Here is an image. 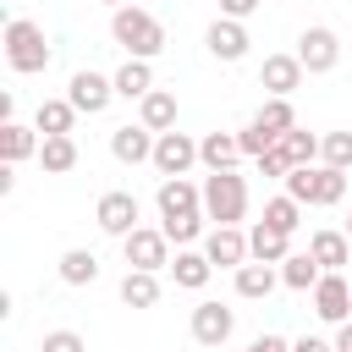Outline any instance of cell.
I'll return each mask as SVG.
<instances>
[{"label": "cell", "instance_id": "cell-36", "mask_svg": "<svg viewBox=\"0 0 352 352\" xmlns=\"http://www.w3.org/2000/svg\"><path fill=\"white\" fill-rule=\"evenodd\" d=\"M38 352H88V341H82V336H77V330H50V336H44V346H38Z\"/></svg>", "mask_w": 352, "mask_h": 352}, {"label": "cell", "instance_id": "cell-43", "mask_svg": "<svg viewBox=\"0 0 352 352\" xmlns=\"http://www.w3.org/2000/svg\"><path fill=\"white\" fill-rule=\"evenodd\" d=\"M99 6H110V11H116V6H126V0H99Z\"/></svg>", "mask_w": 352, "mask_h": 352}, {"label": "cell", "instance_id": "cell-37", "mask_svg": "<svg viewBox=\"0 0 352 352\" xmlns=\"http://www.w3.org/2000/svg\"><path fill=\"white\" fill-rule=\"evenodd\" d=\"M253 165H258V176H280V182H286V170H292V160H286L280 148H270V154H258Z\"/></svg>", "mask_w": 352, "mask_h": 352}, {"label": "cell", "instance_id": "cell-13", "mask_svg": "<svg viewBox=\"0 0 352 352\" xmlns=\"http://www.w3.org/2000/svg\"><path fill=\"white\" fill-rule=\"evenodd\" d=\"M66 99L77 104V116H99V110L116 99V77H99V72H77V77H72V88H66Z\"/></svg>", "mask_w": 352, "mask_h": 352}, {"label": "cell", "instance_id": "cell-26", "mask_svg": "<svg viewBox=\"0 0 352 352\" xmlns=\"http://www.w3.org/2000/svg\"><path fill=\"white\" fill-rule=\"evenodd\" d=\"M143 94H154V72H148V60L126 55V66L116 72V99H143Z\"/></svg>", "mask_w": 352, "mask_h": 352}, {"label": "cell", "instance_id": "cell-24", "mask_svg": "<svg viewBox=\"0 0 352 352\" xmlns=\"http://www.w3.org/2000/svg\"><path fill=\"white\" fill-rule=\"evenodd\" d=\"M308 253H314L324 270L352 264V242H346V231H314V236H308Z\"/></svg>", "mask_w": 352, "mask_h": 352}, {"label": "cell", "instance_id": "cell-10", "mask_svg": "<svg viewBox=\"0 0 352 352\" xmlns=\"http://www.w3.org/2000/svg\"><path fill=\"white\" fill-rule=\"evenodd\" d=\"M138 214H143V209H138L132 192H104V198L94 204V220H99L104 236H132V231H138Z\"/></svg>", "mask_w": 352, "mask_h": 352}, {"label": "cell", "instance_id": "cell-45", "mask_svg": "<svg viewBox=\"0 0 352 352\" xmlns=\"http://www.w3.org/2000/svg\"><path fill=\"white\" fill-rule=\"evenodd\" d=\"M126 6H138V0H126Z\"/></svg>", "mask_w": 352, "mask_h": 352}, {"label": "cell", "instance_id": "cell-11", "mask_svg": "<svg viewBox=\"0 0 352 352\" xmlns=\"http://www.w3.org/2000/svg\"><path fill=\"white\" fill-rule=\"evenodd\" d=\"M231 330H236V314L226 302H198L192 308V341L198 346H226Z\"/></svg>", "mask_w": 352, "mask_h": 352}, {"label": "cell", "instance_id": "cell-33", "mask_svg": "<svg viewBox=\"0 0 352 352\" xmlns=\"http://www.w3.org/2000/svg\"><path fill=\"white\" fill-rule=\"evenodd\" d=\"M264 220H270L275 231H297V226H302V204H297L292 192H286V198H270V204H264Z\"/></svg>", "mask_w": 352, "mask_h": 352}, {"label": "cell", "instance_id": "cell-12", "mask_svg": "<svg viewBox=\"0 0 352 352\" xmlns=\"http://www.w3.org/2000/svg\"><path fill=\"white\" fill-rule=\"evenodd\" d=\"M204 44H209V55H214V60H226V66H231V60H242V55H248V44H253V38H248V28H242L236 16H214V22H209V33H204Z\"/></svg>", "mask_w": 352, "mask_h": 352}, {"label": "cell", "instance_id": "cell-34", "mask_svg": "<svg viewBox=\"0 0 352 352\" xmlns=\"http://www.w3.org/2000/svg\"><path fill=\"white\" fill-rule=\"evenodd\" d=\"M319 160L336 170H352V132H324L319 138Z\"/></svg>", "mask_w": 352, "mask_h": 352}, {"label": "cell", "instance_id": "cell-21", "mask_svg": "<svg viewBox=\"0 0 352 352\" xmlns=\"http://www.w3.org/2000/svg\"><path fill=\"white\" fill-rule=\"evenodd\" d=\"M170 275H176V286H187V292H204V286H209V275H214V264H209V253L176 248V258H170Z\"/></svg>", "mask_w": 352, "mask_h": 352}, {"label": "cell", "instance_id": "cell-2", "mask_svg": "<svg viewBox=\"0 0 352 352\" xmlns=\"http://www.w3.org/2000/svg\"><path fill=\"white\" fill-rule=\"evenodd\" d=\"M286 192L302 209H330V204L346 198V170H336V165H292L286 170Z\"/></svg>", "mask_w": 352, "mask_h": 352}, {"label": "cell", "instance_id": "cell-9", "mask_svg": "<svg viewBox=\"0 0 352 352\" xmlns=\"http://www.w3.org/2000/svg\"><path fill=\"white\" fill-rule=\"evenodd\" d=\"M302 60L297 55H264V66H258V88L270 94V99H292L297 88H302Z\"/></svg>", "mask_w": 352, "mask_h": 352}, {"label": "cell", "instance_id": "cell-23", "mask_svg": "<svg viewBox=\"0 0 352 352\" xmlns=\"http://www.w3.org/2000/svg\"><path fill=\"white\" fill-rule=\"evenodd\" d=\"M33 126H38L44 138H55V132H72V126H77V104H72V99H38V110H33Z\"/></svg>", "mask_w": 352, "mask_h": 352}, {"label": "cell", "instance_id": "cell-7", "mask_svg": "<svg viewBox=\"0 0 352 352\" xmlns=\"http://www.w3.org/2000/svg\"><path fill=\"white\" fill-rule=\"evenodd\" d=\"M314 314L324 324H346L352 319V286L341 280V270H324L319 286H314Z\"/></svg>", "mask_w": 352, "mask_h": 352}, {"label": "cell", "instance_id": "cell-18", "mask_svg": "<svg viewBox=\"0 0 352 352\" xmlns=\"http://www.w3.org/2000/svg\"><path fill=\"white\" fill-rule=\"evenodd\" d=\"M236 160H242L236 132H204V138H198V165H209V170H231Z\"/></svg>", "mask_w": 352, "mask_h": 352}, {"label": "cell", "instance_id": "cell-42", "mask_svg": "<svg viewBox=\"0 0 352 352\" xmlns=\"http://www.w3.org/2000/svg\"><path fill=\"white\" fill-rule=\"evenodd\" d=\"M11 187H16V165H0V198H6Z\"/></svg>", "mask_w": 352, "mask_h": 352}, {"label": "cell", "instance_id": "cell-41", "mask_svg": "<svg viewBox=\"0 0 352 352\" xmlns=\"http://www.w3.org/2000/svg\"><path fill=\"white\" fill-rule=\"evenodd\" d=\"M336 352H352V319H346V324H336Z\"/></svg>", "mask_w": 352, "mask_h": 352}, {"label": "cell", "instance_id": "cell-5", "mask_svg": "<svg viewBox=\"0 0 352 352\" xmlns=\"http://www.w3.org/2000/svg\"><path fill=\"white\" fill-rule=\"evenodd\" d=\"M121 253H126V270H165L170 264V236L160 226H138L132 236H121Z\"/></svg>", "mask_w": 352, "mask_h": 352}, {"label": "cell", "instance_id": "cell-30", "mask_svg": "<svg viewBox=\"0 0 352 352\" xmlns=\"http://www.w3.org/2000/svg\"><path fill=\"white\" fill-rule=\"evenodd\" d=\"M253 121H258L264 132H275V138H280V132H292V126H297V110H292V99H264V104L253 110Z\"/></svg>", "mask_w": 352, "mask_h": 352}, {"label": "cell", "instance_id": "cell-29", "mask_svg": "<svg viewBox=\"0 0 352 352\" xmlns=\"http://www.w3.org/2000/svg\"><path fill=\"white\" fill-rule=\"evenodd\" d=\"M275 264H258V258H248L242 270H236V297H270L275 292Z\"/></svg>", "mask_w": 352, "mask_h": 352}, {"label": "cell", "instance_id": "cell-38", "mask_svg": "<svg viewBox=\"0 0 352 352\" xmlns=\"http://www.w3.org/2000/svg\"><path fill=\"white\" fill-rule=\"evenodd\" d=\"M242 352H292V341H286V336H270V330H264V336H253V341H248Z\"/></svg>", "mask_w": 352, "mask_h": 352}, {"label": "cell", "instance_id": "cell-15", "mask_svg": "<svg viewBox=\"0 0 352 352\" xmlns=\"http://www.w3.org/2000/svg\"><path fill=\"white\" fill-rule=\"evenodd\" d=\"M154 204H160V220H165V214H192V209H204V187L187 182V176H160Z\"/></svg>", "mask_w": 352, "mask_h": 352}, {"label": "cell", "instance_id": "cell-6", "mask_svg": "<svg viewBox=\"0 0 352 352\" xmlns=\"http://www.w3.org/2000/svg\"><path fill=\"white\" fill-rule=\"evenodd\" d=\"M160 176H187L192 165H198V138H187V132H160L154 138V160H148Z\"/></svg>", "mask_w": 352, "mask_h": 352}, {"label": "cell", "instance_id": "cell-14", "mask_svg": "<svg viewBox=\"0 0 352 352\" xmlns=\"http://www.w3.org/2000/svg\"><path fill=\"white\" fill-rule=\"evenodd\" d=\"M204 253H209V264H220V270H242V264L253 258V248H248V236H242L236 226H214V231L204 236Z\"/></svg>", "mask_w": 352, "mask_h": 352}, {"label": "cell", "instance_id": "cell-8", "mask_svg": "<svg viewBox=\"0 0 352 352\" xmlns=\"http://www.w3.org/2000/svg\"><path fill=\"white\" fill-rule=\"evenodd\" d=\"M297 60L319 77V72H336V60H341V38H336V28H302V38H297Z\"/></svg>", "mask_w": 352, "mask_h": 352}, {"label": "cell", "instance_id": "cell-35", "mask_svg": "<svg viewBox=\"0 0 352 352\" xmlns=\"http://www.w3.org/2000/svg\"><path fill=\"white\" fill-rule=\"evenodd\" d=\"M236 143H242V154H248V160H258V154H270V148H275L280 138H275V132H264L258 121H248V126L236 132Z\"/></svg>", "mask_w": 352, "mask_h": 352}, {"label": "cell", "instance_id": "cell-19", "mask_svg": "<svg viewBox=\"0 0 352 352\" xmlns=\"http://www.w3.org/2000/svg\"><path fill=\"white\" fill-rule=\"evenodd\" d=\"M138 121H143L148 132H170V126H176V94H170V88L143 94V99H138Z\"/></svg>", "mask_w": 352, "mask_h": 352}, {"label": "cell", "instance_id": "cell-3", "mask_svg": "<svg viewBox=\"0 0 352 352\" xmlns=\"http://www.w3.org/2000/svg\"><path fill=\"white\" fill-rule=\"evenodd\" d=\"M204 214L214 226H236L248 214V176L236 170H209L204 176Z\"/></svg>", "mask_w": 352, "mask_h": 352}, {"label": "cell", "instance_id": "cell-25", "mask_svg": "<svg viewBox=\"0 0 352 352\" xmlns=\"http://www.w3.org/2000/svg\"><path fill=\"white\" fill-rule=\"evenodd\" d=\"M319 275H324V264H319L314 253H286V258H280V280H286L292 292H314Z\"/></svg>", "mask_w": 352, "mask_h": 352}, {"label": "cell", "instance_id": "cell-17", "mask_svg": "<svg viewBox=\"0 0 352 352\" xmlns=\"http://www.w3.org/2000/svg\"><path fill=\"white\" fill-rule=\"evenodd\" d=\"M38 126H22V121H0V160L6 165H22L28 154H38Z\"/></svg>", "mask_w": 352, "mask_h": 352}, {"label": "cell", "instance_id": "cell-20", "mask_svg": "<svg viewBox=\"0 0 352 352\" xmlns=\"http://www.w3.org/2000/svg\"><path fill=\"white\" fill-rule=\"evenodd\" d=\"M248 248H253L258 264H280V258L292 253V231H275L270 220H258V226L248 231Z\"/></svg>", "mask_w": 352, "mask_h": 352}, {"label": "cell", "instance_id": "cell-44", "mask_svg": "<svg viewBox=\"0 0 352 352\" xmlns=\"http://www.w3.org/2000/svg\"><path fill=\"white\" fill-rule=\"evenodd\" d=\"M341 231H346V242H352V214H346V226H341Z\"/></svg>", "mask_w": 352, "mask_h": 352}, {"label": "cell", "instance_id": "cell-4", "mask_svg": "<svg viewBox=\"0 0 352 352\" xmlns=\"http://www.w3.org/2000/svg\"><path fill=\"white\" fill-rule=\"evenodd\" d=\"M6 60H11V72H22V77L44 72V66H50L44 28H38V22H28V16H11V22H6Z\"/></svg>", "mask_w": 352, "mask_h": 352}, {"label": "cell", "instance_id": "cell-27", "mask_svg": "<svg viewBox=\"0 0 352 352\" xmlns=\"http://www.w3.org/2000/svg\"><path fill=\"white\" fill-rule=\"evenodd\" d=\"M38 165H44L50 176H66V170L77 165V143H72V132H55V138H44V143H38Z\"/></svg>", "mask_w": 352, "mask_h": 352}, {"label": "cell", "instance_id": "cell-40", "mask_svg": "<svg viewBox=\"0 0 352 352\" xmlns=\"http://www.w3.org/2000/svg\"><path fill=\"white\" fill-rule=\"evenodd\" d=\"M292 352H336V341H319V336H302V341H292Z\"/></svg>", "mask_w": 352, "mask_h": 352}, {"label": "cell", "instance_id": "cell-22", "mask_svg": "<svg viewBox=\"0 0 352 352\" xmlns=\"http://www.w3.org/2000/svg\"><path fill=\"white\" fill-rule=\"evenodd\" d=\"M121 302L126 308H154L160 302V270H126L121 275Z\"/></svg>", "mask_w": 352, "mask_h": 352}, {"label": "cell", "instance_id": "cell-32", "mask_svg": "<svg viewBox=\"0 0 352 352\" xmlns=\"http://www.w3.org/2000/svg\"><path fill=\"white\" fill-rule=\"evenodd\" d=\"M204 220H209L204 209H192V214H165V220H160V231H165L176 248H187V242H198V236H204Z\"/></svg>", "mask_w": 352, "mask_h": 352}, {"label": "cell", "instance_id": "cell-28", "mask_svg": "<svg viewBox=\"0 0 352 352\" xmlns=\"http://www.w3.org/2000/svg\"><path fill=\"white\" fill-rule=\"evenodd\" d=\"M60 280H66V286H94V280H99V258H94L88 248H66V253H60Z\"/></svg>", "mask_w": 352, "mask_h": 352}, {"label": "cell", "instance_id": "cell-39", "mask_svg": "<svg viewBox=\"0 0 352 352\" xmlns=\"http://www.w3.org/2000/svg\"><path fill=\"white\" fill-rule=\"evenodd\" d=\"M258 6H264V0H220V16H236V22H248Z\"/></svg>", "mask_w": 352, "mask_h": 352}, {"label": "cell", "instance_id": "cell-1", "mask_svg": "<svg viewBox=\"0 0 352 352\" xmlns=\"http://www.w3.org/2000/svg\"><path fill=\"white\" fill-rule=\"evenodd\" d=\"M110 38H116L126 55L154 60V55L165 50V22H160L154 11H143V6H116V11H110Z\"/></svg>", "mask_w": 352, "mask_h": 352}, {"label": "cell", "instance_id": "cell-31", "mask_svg": "<svg viewBox=\"0 0 352 352\" xmlns=\"http://www.w3.org/2000/svg\"><path fill=\"white\" fill-rule=\"evenodd\" d=\"M292 165H314L319 160V138L314 132H302V126H292V132H280V143H275Z\"/></svg>", "mask_w": 352, "mask_h": 352}, {"label": "cell", "instance_id": "cell-16", "mask_svg": "<svg viewBox=\"0 0 352 352\" xmlns=\"http://www.w3.org/2000/svg\"><path fill=\"white\" fill-rule=\"evenodd\" d=\"M154 138H160V132H148L143 121H138V126L126 121V126L110 132V154H116L121 165H143V160H154Z\"/></svg>", "mask_w": 352, "mask_h": 352}]
</instances>
